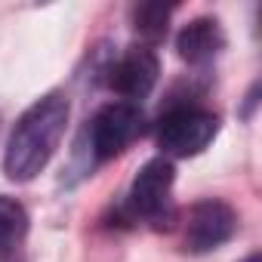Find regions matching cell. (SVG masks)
Here are the masks:
<instances>
[{"label":"cell","mask_w":262,"mask_h":262,"mask_svg":"<svg viewBox=\"0 0 262 262\" xmlns=\"http://www.w3.org/2000/svg\"><path fill=\"white\" fill-rule=\"evenodd\" d=\"M244 262H262V259H259V253H250V256H247Z\"/></svg>","instance_id":"10"},{"label":"cell","mask_w":262,"mask_h":262,"mask_svg":"<svg viewBox=\"0 0 262 262\" xmlns=\"http://www.w3.org/2000/svg\"><path fill=\"white\" fill-rule=\"evenodd\" d=\"M216 129V114L204 108H173L158 126V145L170 158H194L213 142Z\"/></svg>","instance_id":"2"},{"label":"cell","mask_w":262,"mask_h":262,"mask_svg":"<svg viewBox=\"0 0 262 262\" xmlns=\"http://www.w3.org/2000/svg\"><path fill=\"white\" fill-rule=\"evenodd\" d=\"M161 65L151 47H129L108 71V86L126 99H145L158 83Z\"/></svg>","instance_id":"6"},{"label":"cell","mask_w":262,"mask_h":262,"mask_svg":"<svg viewBox=\"0 0 262 262\" xmlns=\"http://www.w3.org/2000/svg\"><path fill=\"white\" fill-rule=\"evenodd\" d=\"M68 114H71L68 99L62 93H50L37 99L16 120L10 142H7V155H4V170L10 179L28 182L50 164V158L56 155L65 136Z\"/></svg>","instance_id":"1"},{"label":"cell","mask_w":262,"mask_h":262,"mask_svg":"<svg viewBox=\"0 0 262 262\" xmlns=\"http://www.w3.org/2000/svg\"><path fill=\"white\" fill-rule=\"evenodd\" d=\"M133 22H136V31H139L148 43H158V40L167 34L170 7H164V4H142V7H136Z\"/></svg>","instance_id":"9"},{"label":"cell","mask_w":262,"mask_h":262,"mask_svg":"<svg viewBox=\"0 0 262 262\" xmlns=\"http://www.w3.org/2000/svg\"><path fill=\"white\" fill-rule=\"evenodd\" d=\"M173 164L167 158L148 161L129 188V207L142 219H161L170 213V194H173Z\"/></svg>","instance_id":"5"},{"label":"cell","mask_w":262,"mask_h":262,"mask_svg":"<svg viewBox=\"0 0 262 262\" xmlns=\"http://www.w3.org/2000/svg\"><path fill=\"white\" fill-rule=\"evenodd\" d=\"M237 228L234 210L222 201H198L185 219V247L191 253H210L222 247Z\"/></svg>","instance_id":"4"},{"label":"cell","mask_w":262,"mask_h":262,"mask_svg":"<svg viewBox=\"0 0 262 262\" xmlns=\"http://www.w3.org/2000/svg\"><path fill=\"white\" fill-rule=\"evenodd\" d=\"M142 129V111L133 102H111L93 120V151L99 161L120 155Z\"/></svg>","instance_id":"3"},{"label":"cell","mask_w":262,"mask_h":262,"mask_svg":"<svg viewBox=\"0 0 262 262\" xmlns=\"http://www.w3.org/2000/svg\"><path fill=\"white\" fill-rule=\"evenodd\" d=\"M222 47H225V34L216 19H194L176 37V50L188 65H204V62L216 59L222 53Z\"/></svg>","instance_id":"7"},{"label":"cell","mask_w":262,"mask_h":262,"mask_svg":"<svg viewBox=\"0 0 262 262\" xmlns=\"http://www.w3.org/2000/svg\"><path fill=\"white\" fill-rule=\"evenodd\" d=\"M28 234V213L19 201L0 198V259L10 256Z\"/></svg>","instance_id":"8"}]
</instances>
